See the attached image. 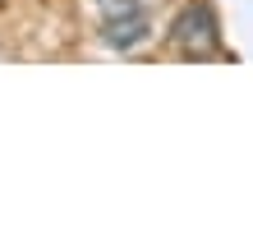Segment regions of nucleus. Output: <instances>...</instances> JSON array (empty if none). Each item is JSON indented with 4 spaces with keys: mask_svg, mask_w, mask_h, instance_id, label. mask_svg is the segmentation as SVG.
I'll return each instance as SVG.
<instances>
[{
    "mask_svg": "<svg viewBox=\"0 0 253 249\" xmlns=\"http://www.w3.org/2000/svg\"><path fill=\"white\" fill-rule=\"evenodd\" d=\"M170 42L184 60H207V55H221V23L212 5H184L170 23Z\"/></svg>",
    "mask_w": 253,
    "mask_h": 249,
    "instance_id": "obj_1",
    "label": "nucleus"
},
{
    "mask_svg": "<svg viewBox=\"0 0 253 249\" xmlns=\"http://www.w3.org/2000/svg\"><path fill=\"white\" fill-rule=\"evenodd\" d=\"M97 14H101V37L115 51L143 47L147 33H152V19H147L143 0H97Z\"/></svg>",
    "mask_w": 253,
    "mask_h": 249,
    "instance_id": "obj_2",
    "label": "nucleus"
}]
</instances>
